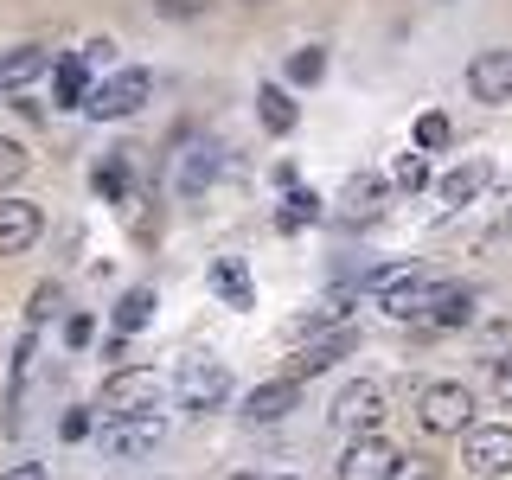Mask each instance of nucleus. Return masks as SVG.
<instances>
[{
    "mask_svg": "<svg viewBox=\"0 0 512 480\" xmlns=\"http://www.w3.org/2000/svg\"><path fill=\"white\" fill-rule=\"evenodd\" d=\"M352 346H359V333H352L346 320H333V327H320V333H301V346L288 352V378H295V384L301 378H320L327 365H340Z\"/></svg>",
    "mask_w": 512,
    "mask_h": 480,
    "instance_id": "nucleus-5",
    "label": "nucleus"
},
{
    "mask_svg": "<svg viewBox=\"0 0 512 480\" xmlns=\"http://www.w3.org/2000/svg\"><path fill=\"white\" fill-rule=\"evenodd\" d=\"M58 308H64V288L58 282H39V288H32V301H26V327H45Z\"/></svg>",
    "mask_w": 512,
    "mask_h": 480,
    "instance_id": "nucleus-27",
    "label": "nucleus"
},
{
    "mask_svg": "<svg viewBox=\"0 0 512 480\" xmlns=\"http://www.w3.org/2000/svg\"><path fill=\"white\" fill-rule=\"evenodd\" d=\"M468 96H474V103H487V109L512 103V52H506V45H493V52H480L468 64Z\"/></svg>",
    "mask_w": 512,
    "mask_h": 480,
    "instance_id": "nucleus-9",
    "label": "nucleus"
},
{
    "mask_svg": "<svg viewBox=\"0 0 512 480\" xmlns=\"http://www.w3.org/2000/svg\"><path fill=\"white\" fill-rule=\"evenodd\" d=\"M160 20H205L212 13V0H154Z\"/></svg>",
    "mask_w": 512,
    "mask_h": 480,
    "instance_id": "nucleus-29",
    "label": "nucleus"
},
{
    "mask_svg": "<svg viewBox=\"0 0 512 480\" xmlns=\"http://www.w3.org/2000/svg\"><path fill=\"white\" fill-rule=\"evenodd\" d=\"M32 359H39V327H26L20 340H13V365H7V416H0V429L7 436H20V410H26V372Z\"/></svg>",
    "mask_w": 512,
    "mask_h": 480,
    "instance_id": "nucleus-13",
    "label": "nucleus"
},
{
    "mask_svg": "<svg viewBox=\"0 0 512 480\" xmlns=\"http://www.w3.org/2000/svg\"><path fill=\"white\" fill-rule=\"evenodd\" d=\"M173 391H180V404L192 416H212V410H224V397H231V372H224L218 359H186L180 378H173Z\"/></svg>",
    "mask_w": 512,
    "mask_h": 480,
    "instance_id": "nucleus-7",
    "label": "nucleus"
},
{
    "mask_svg": "<svg viewBox=\"0 0 512 480\" xmlns=\"http://www.w3.org/2000/svg\"><path fill=\"white\" fill-rule=\"evenodd\" d=\"M487 346H500V352H512V327L500 320V327H487Z\"/></svg>",
    "mask_w": 512,
    "mask_h": 480,
    "instance_id": "nucleus-37",
    "label": "nucleus"
},
{
    "mask_svg": "<svg viewBox=\"0 0 512 480\" xmlns=\"http://www.w3.org/2000/svg\"><path fill=\"white\" fill-rule=\"evenodd\" d=\"M160 442H167V416L160 410H128V416H116V423L103 429V455L109 461H141V455H154Z\"/></svg>",
    "mask_w": 512,
    "mask_h": 480,
    "instance_id": "nucleus-4",
    "label": "nucleus"
},
{
    "mask_svg": "<svg viewBox=\"0 0 512 480\" xmlns=\"http://www.w3.org/2000/svg\"><path fill=\"white\" fill-rule=\"evenodd\" d=\"M468 423H474V391L468 384L442 378V384H429V391L416 397V429H423V436H461Z\"/></svg>",
    "mask_w": 512,
    "mask_h": 480,
    "instance_id": "nucleus-1",
    "label": "nucleus"
},
{
    "mask_svg": "<svg viewBox=\"0 0 512 480\" xmlns=\"http://www.w3.org/2000/svg\"><path fill=\"white\" fill-rule=\"evenodd\" d=\"M442 7H448V0H442Z\"/></svg>",
    "mask_w": 512,
    "mask_h": 480,
    "instance_id": "nucleus-41",
    "label": "nucleus"
},
{
    "mask_svg": "<svg viewBox=\"0 0 512 480\" xmlns=\"http://www.w3.org/2000/svg\"><path fill=\"white\" fill-rule=\"evenodd\" d=\"M84 96H90V64H84V52L52 58V103L58 109H84Z\"/></svg>",
    "mask_w": 512,
    "mask_h": 480,
    "instance_id": "nucleus-16",
    "label": "nucleus"
},
{
    "mask_svg": "<svg viewBox=\"0 0 512 480\" xmlns=\"http://www.w3.org/2000/svg\"><path fill=\"white\" fill-rule=\"evenodd\" d=\"M256 122H263L269 135H288V128L301 122V109L288 103V90H282V84H263V90H256Z\"/></svg>",
    "mask_w": 512,
    "mask_h": 480,
    "instance_id": "nucleus-21",
    "label": "nucleus"
},
{
    "mask_svg": "<svg viewBox=\"0 0 512 480\" xmlns=\"http://www.w3.org/2000/svg\"><path fill=\"white\" fill-rule=\"evenodd\" d=\"M20 173H26V148L13 135H0V186H13Z\"/></svg>",
    "mask_w": 512,
    "mask_h": 480,
    "instance_id": "nucleus-28",
    "label": "nucleus"
},
{
    "mask_svg": "<svg viewBox=\"0 0 512 480\" xmlns=\"http://www.w3.org/2000/svg\"><path fill=\"white\" fill-rule=\"evenodd\" d=\"M244 7H263V0H244Z\"/></svg>",
    "mask_w": 512,
    "mask_h": 480,
    "instance_id": "nucleus-40",
    "label": "nucleus"
},
{
    "mask_svg": "<svg viewBox=\"0 0 512 480\" xmlns=\"http://www.w3.org/2000/svg\"><path fill=\"white\" fill-rule=\"evenodd\" d=\"M212 288H218V301H231V308H250V301H256L250 269L231 263V256H224V263H212Z\"/></svg>",
    "mask_w": 512,
    "mask_h": 480,
    "instance_id": "nucleus-22",
    "label": "nucleus"
},
{
    "mask_svg": "<svg viewBox=\"0 0 512 480\" xmlns=\"http://www.w3.org/2000/svg\"><path fill=\"white\" fill-rule=\"evenodd\" d=\"M384 384L378 378H352L340 397H333V429H346V436H378V423H384Z\"/></svg>",
    "mask_w": 512,
    "mask_h": 480,
    "instance_id": "nucleus-6",
    "label": "nucleus"
},
{
    "mask_svg": "<svg viewBox=\"0 0 512 480\" xmlns=\"http://www.w3.org/2000/svg\"><path fill=\"white\" fill-rule=\"evenodd\" d=\"M96 192H103V199H122V192H128V167H122V160H109V167L96 173Z\"/></svg>",
    "mask_w": 512,
    "mask_h": 480,
    "instance_id": "nucleus-31",
    "label": "nucleus"
},
{
    "mask_svg": "<svg viewBox=\"0 0 512 480\" xmlns=\"http://www.w3.org/2000/svg\"><path fill=\"white\" fill-rule=\"evenodd\" d=\"M160 404V372H148V365H135V372H116L103 384V410H116V416H128V410H154Z\"/></svg>",
    "mask_w": 512,
    "mask_h": 480,
    "instance_id": "nucleus-11",
    "label": "nucleus"
},
{
    "mask_svg": "<svg viewBox=\"0 0 512 480\" xmlns=\"http://www.w3.org/2000/svg\"><path fill=\"white\" fill-rule=\"evenodd\" d=\"M295 378H269V384H256V391L244 397V416L250 423H282L288 410H295Z\"/></svg>",
    "mask_w": 512,
    "mask_h": 480,
    "instance_id": "nucleus-17",
    "label": "nucleus"
},
{
    "mask_svg": "<svg viewBox=\"0 0 512 480\" xmlns=\"http://www.w3.org/2000/svg\"><path fill=\"white\" fill-rule=\"evenodd\" d=\"M0 480H45V461H13Z\"/></svg>",
    "mask_w": 512,
    "mask_h": 480,
    "instance_id": "nucleus-36",
    "label": "nucleus"
},
{
    "mask_svg": "<svg viewBox=\"0 0 512 480\" xmlns=\"http://www.w3.org/2000/svg\"><path fill=\"white\" fill-rule=\"evenodd\" d=\"M493 397H500V404L512 410V352H506L500 365H493Z\"/></svg>",
    "mask_w": 512,
    "mask_h": 480,
    "instance_id": "nucleus-35",
    "label": "nucleus"
},
{
    "mask_svg": "<svg viewBox=\"0 0 512 480\" xmlns=\"http://www.w3.org/2000/svg\"><path fill=\"white\" fill-rule=\"evenodd\" d=\"M45 231V212L32 199H0V256H26Z\"/></svg>",
    "mask_w": 512,
    "mask_h": 480,
    "instance_id": "nucleus-12",
    "label": "nucleus"
},
{
    "mask_svg": "<svg viewBox=\"0 0 512 480\" xmlns=\"http://www.w3.org/2000/svg\"><path fill=\"white\" fill-rule=\"evenodd\" d=\"M410 141H416V154H442L448 141H455V122H448L442 109H423L416 128H410Z\"/></svg>",
    "mask_w": 512,
    "mask_h": 480,
    "instance_id": "nucleus-24",
    "label": "nucleus"
},
{
    "mask_svg": "<svg viewBox=\"0 0 512 480\" xmlns=\"http://www.w3.org/2000/svg\"><path fill=\"white\" fill-rule=\"evenodd\" d=\"M391 480H436V468H429V461H416V455H397V474Z\"/></svg>",
    "mask_w": 512,
    "mask_h": 480,
    "instance_id": "nucleus-34",
    "label": "nucleus"
},
{
    "mask_svg": "<svg viewBox=\"0 0 512 480\" xmlns=\"http://www.w3.org/2000/svg\"><path fill=\"white\" fill-rule=\"evenodd\" d=\"M487 180H493V173L480 167V160H468V167H448L442 180H436V205H442V212H461V205H468Z\"/></svg>",
    "mask_w": 512,
    "mask_h": 480,
    "instance_id": "nucleus-18",
    "label": "nucleus"
},
{
    "mask_svg": "<svg viewBox=\"0 0 512 480\" xmlns=\"http://www.w3.org/2000/svg\"><path fill=\"white\" fill-rule=\"evenodd\" d=\"M397 186H410V192L429 186V160L423 154H404V160H397Z\"/></svg>",
    "mask_w": 512,
    "mask_h": 480,
    "instance_id": "nucleus-30",
    "label": "nucleus"
},
{
    "mask_svg": "<svg viewBox=\"0 0 512 480\" xmlns=\"http://www.w3.org/2000/svg\"><path fill=\"white\" fill-rule=\"evenodd\" d=\"M154 320V288H135V295H122L116 308V333H141Z\"/></svg>",
    "mask_w": 512,
    "mask_h": 480,
    "instance_id": "nucleus-25",
    "label": "nucleus"
},
{
    "mask_svg": "<svg viewBox=\"0 0 512 480\" xmlns=\"http://www.w3.org/2000/svg\"><path fill=\"white\" fill-rule=\"evenodd\" d=\"M45 71H52V52H45V45H13V52L0 58V96H26Z\"/></svg>",
    "mask_w": 512,
    "mask_h": 480,
    "instance_id": "nucleus-15",
    "label": "nucleus"
},
{
    "mask_svg": "<svg viewBox=\"0 0 512 480\" xmlns=\"http://www.w3.org/2000/svg\"><path fill=\"white\" fill-rule=\"evenodd\" d=\"M148 96H154V77L148 71H116L109 84H96L84 96V116L90 122H128V116H141Z\"/></svg>",
    "mask_w": 512,
    "mask_h": 480,
    "instance_id": "nucleus-3",
    "label": "nucleus"
},
{
    "mask_svg": "<svg viewBox=\"0 0 512 480\" xmlns=\"http://www.w3.org/2000/svg\"><path fill=\"white\" fill-rule=\"evenodd\" d=\"M96 340V320L90 314H71V320H64V346H77V352H84Z\"/></svg>",
    "mask_w": 512,
    "mask_h": 480,
    "instance_id": "nucleus-32",
    "label": "nucleus"
},
{
    "mask_svg": "<svg viewBox=\"0 0 512 480\" xmlns=\"http://www.w3.org/2000/svg\"><path fill=\"white\" fill-rule=\"evenodd\" d=\"M320 218H327V199H320V192H308V186H288L282 192L276 231H308V224H320Z\"/></svg>",
    "mask_w": 512,
    "mask_h": 480,
    "instance_id": "nucleus-19",
    "label": "nucleus"
},
{
    "mask_svg": "<svg viewBox=\"0 0 512 480\" xmlns=\"http://www.w3.org/2000/svg\"><path fill=\"white\" fill-rule=\"evenodd\" d=\"M320 77H327V52H320V45H301V52L288 58V84L308 90V84H320Z\"/></svg>",
    "mask_w": 512,
    "mask_h": 480,
    "instance_id": "nucleus-26",
    "label": "nucleus"
},
{
    "mask_svg": "<svg viewBox=\"0 0 512 480\" xmlns=\"http://www.w3.org/2000/svg\"><path fill=\"white\" fill-rule=\"evenodd\" d=\"M397 474V448L384 436H352L340 455V480H391Z\"/></svg>",
    "mask_w": 512,
    "mask_h": 480,
    "instance_id": "nucleus-10",
    "label": "nucleus"
},
{
    "mask_svg": "<svg viewBox=\"0 0 512 480\" xmlns=\"http://www.w3.org/2000/svg\"><path fill=\"white\" fill-rule=\"evenodd\" d=\"M90 429H96V416H90V410H71V416L58 423V436H64V442H84Z\"/></svg>",
    "mask_w": 512,
    "mask_h": 480,
    "instance_id": "nucleus-33",
    "label": "nucleus"
},
{
    "mask_svg": "<svg viewBox=\"0 0 512 480\" xmlns=\"http://www.w3.org/2000/svg\"><path fill=\"white\" fill-rule=\"evenodd\" d=\"M442 282H423V276H404L391 288H378V314L397 320V327H410V320H429V308H436Z\"/></svg>",
    "mask_w": 512,
    "mask_h": 480,
    "instance_id": "nucleus-8",
    "label": "nucleus"
},
{
    "mask_svg": "<svg viewBox=\"0 0 512 480\" xmlns=\"http://www.w3.org/2000/svg\"><path fill=\"white\" fill-rule=\"evenodd\" d=\"M282 480H308V474H282Z\"/></svg>",
    "mask_w": 512,
    "mask_h": 480,
    "instance_id": "nucleus-38",
    "label": "nucleus"
},
{
    "mask_svg": "<svg viewBox=\"0 0 512 480\" xmlns=\"http://www.w3.org/2000/svg\"><path fill=\"white\" fill-rule=\"evenodd\" d=\"M468 320H474V288H442L429 308V327H468Z\"/></svg>",
    "mask_w": 512,
    "mask_h": 480,
    "instance_id": "nucleus-23",
    "label": "nucleus"
},
{
    "mask_svg": "<svg viewBox=\"0 0 512 480\" xmlns=\"http://www.w3.org/2000/svg\"><path fill=\"white\" fill-rule=\"evenodd\" d=\"M231 480H256V474H231Z\"/></svg>",
    "mask_w": 512,
    "mask_h": 480,
    "instance_id": "nucleus-39",
    "label": "nucleus"
},
{
    "mask_svg": "<svg viewBox=\"0 0 512 480\" xmlns=\"http://www.w3.org/2000/svg\"><path fill=\"white\" fill-rule=\"evenodd\" d=\"M461 468L474 480L512 474V423H468L461 429Z\"/></svg>",
    "mask_w": 512,
    "mask_h": 480,
    "instance_id": "nucleus-2",
    "label": "nucleus"
},
{
    "mask_svg": "<svg viewBox=\"0 0 512 480\" xmlns=\"http://www.w3.org/2000/svg\"><path fill=\"white\" fill-rule=\"evenodd\" d=\"M384 199H391V186H384L378 173H352L346 192H340V224H378Z\"/></svg>",
    "mask_w": 512,
    "mask_h": 480,
    "instance_id": "nucleus-14",
    "label": "nucleus"
},
{
    "mask_svg": "<svg viewBox=\"0 0 512 480\" xmlns=\"http://www.w3.org/2000/svg\"><path fill=\"white\" fill-rule=\"evenodd\" d=\"M212 173H218V141H192L186 160L173 167V186H180L186 199H192V192H205V186H212Z\"/></svg>",
    "mask_w": 512,
    "mask_h": 480,
    "instance_id": "nucleus-20",
    "label": "nucleus"
}]
</instances>
